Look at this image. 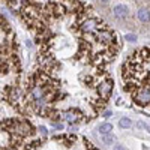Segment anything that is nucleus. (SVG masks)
<instances>
[{"mask_svg": "<svg viewBox=\"0 0 150 150\" xmlns=\"http://www.w3.org/2000/svg\"><path fill=\"white\" fill-rule=\"evenodd\" d=\"M134 101L140 105H147L150 104V86H144L141 89H138L137 92H134Z\"/></svg>", "mask_w": 150, "mask_h": 150, "instance_id": "obj_1", "label": "nucleus"}, {"mask_svg": "<svg viewBox=\"0 0 150 150\" xmlns=\"http://www.w3.org/2000/svg\"><path fill=\"white\" fill-rule=\"evenodd\" d=\"M98 27H99V21L98 20H93V18H87L81 23L80 26V30L83 33H93V32H98Z\"/></svg>", "mask_w": 150, "mask_h": 150, "instance_id": "obj_2", "label": "nucleus"}, {"mask_svg": "<svg viewBox=\"0 0 150 150\" xmlns=\"http://www.w3.org/2000/svg\"><path fill=\"white\" fill-rule=\"evenodd\" d=\"M111 90H112V81L111 80H104L98 84V92H99V96L102 99H107L110 96Z\"/></svg>", "mask_w": 150, "mask_h": 150, "instance_id": "obj_3", "label": "nucleus"}, {"mask_svg": "<svg viewBox=\"0 0 150 150\" xmlns=\"http://www.w3.org/2000/svg\"><path fill=\"white\" fill-rule=\"evenodd\" d=\"M96 39H98V42H101V44L111 45V42L114 41V33L110 32V30H98L96 32Z\"/></svg>", "mask_w": 150, "mask_h": 150, "instance_id": "obj_4", "label": "nucleus"}, {"mask_svg": "<svg viewBox=\"0 0 150 150\" xmlns=\"http://www.w3.org/2000/svg\"><path fill=\"white\" fill-rule=\"evenodd\" d=\"M112 12H114V15H116L117 18H120V20L126 18V17H128V14H129L128 8L125 6V5H117V6H114V9H112Z\"/></svg>", "mask_w": 150, "mask_h": 150, "instance_id": "obj_5", "label": "nucleus"}, {"mask_svg": "<svg viewBox=\"0 0 150 150\" xmlns=\"http://www.w3.org/2000/svg\"><path fill=\"white\" fill-rule=\"evenodd\" d=\"M137 15H138V20L143 21V23H149V21H150V11H149L147 8H141V9H138Z\"/></svg>", "mask_w": 150, "mask_h": 150, "instance_id": "obj_6", "label": "nucleus"}, {"mask_svg": "<svg viewBox=\"0 0 150 150\" xmlns=\"http://www.w3.org/2000/svg\"><path fill=\"white\" fill-rule=\"evenodd\" d=\"M62 119H65L68 123H75L78 120L77 112H75V111H65L63 114H62Z\"/></svg>", "mask_w": 150, "mask_h": 150, "instance_id": "obj_7", "label": "nucleus"}, {"mask_svg": "<svg viewBox=\"0 0 150 150\" xmlns=\"http://www.w3.org/2000/svg\"><path fill=\"white\" fill-rule=\"evenodd\" d=\"M111 129H112V126L110 123H102V125H99V128H98L99 134H111Z\"/></svg>", "mask_w": 150, "mask_h": 150, "instance_id": "obj_8", "label": "nucleus"}, {"mask_svg": "<svg viewBox=\"0 0 150 150\" xmlns=\"http://www.w3.org/2000/svg\"><path fill=\"white\" fill-rule=\"evenodd\" d=\"M119 126H120V128H123V129H128V128H131V126H132V122H131L129 119H126V117H123V119L119 122Z\"/></svg>", "mask_w": 150, "mask_h": 150, "instance_id": "obj_9", "label": "nucleus"}, {"mask_svg": "<svg viewBox=\"0 0 150 150\" xmlns=\"http://www.w3.org/2000/svg\"><path fill=\"white\" fill-rule=\"evenodd\" d=\"M112 141H114V137H112V135H110V134H102V143H104V144L110 146Z\"/></svg>", "mask_w": 150, "mask_h": 150, "instance_id": "obj_10", "label": "nucleus"}, {"mask_svg": "<svg viewBox=\"0 0 150 150\" xmlns=\"http://www.w3.org/2000/svg\"><path fill=\"white\" fill-rule=\"evenodd\" d=\"M125 39L129 41V42H135L137 41V36L135 35H126V36H125Z\"/></svg>", "mask_w": 150, "mask_h": 150, "instance_id": "obj_11", "label": "nucleus"}, {"mask_svg": "<svg viewBox=\"0 0 150 150\" xmlns=\"http://www.w3.org/2000/svg\"><path fill=\"white\" fill-rule=\"evenodd\" d=\"M114 150H126V149H125L122 144H116V146H114Z\"/></svg>", "mask_w": 150, "mask_h": 150, "instance_id": "obj_12", "label": "nucleus"}, {"mask_svg": "<svg viewBox=\"0 0 150 150\" xmlns=\"http://www.w3.org/2000/svg\"><path fill=\"white\" fill-rule=\"evenodd\" d=\"M39 129H41V132H42V135H47V131H45V128H44V126H41Z\"/></svg>", "mask_w": 150, "mask_h": 150, "instance_id": "obj_13", "label": "nucleus"}, {"mask_svg": "<svg viewBox=\"0 0 150 150\" xmlns=\"http://www.w3.org/2000/svg\"><path fill=\"white\" fill-rule=\"evenodd\" d=\"M104 116H105V117H110V116H111V111H107V112H105Z\"/></svg>", "mask_w": 150, "mask_h": 150, "instance_id": "obj_14", "label": "nucleus"}, {"mask_svg": "<svg viewBox=\"0 0 150 150\" xmlns=\"http://www.w3.org/2000/svg\"><path fill=\"white\" fill-rule=\"evenodd\" d=\"M99 2H102V3H108L110 0H99Z\"/></svg>", "mask_w": 150, "mask_h": 150, "instance_id": "obj_15", "label": "nucleus"}]
</instances>
